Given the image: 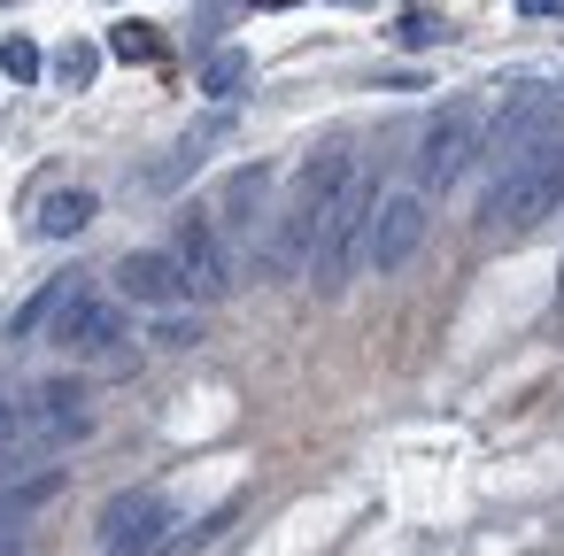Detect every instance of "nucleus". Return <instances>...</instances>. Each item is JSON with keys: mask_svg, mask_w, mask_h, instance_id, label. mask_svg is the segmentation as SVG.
Here are the masks:
<instances>
[{"mask_svg": "<svg viewBox=\"0 0 564 556\" xmlns=\"http://www.w3.org/2000/svg\"><path fill=\"white\" fill-rule=\"evenodd\" d=\"M479 148H487V132H479V109H471V101L441 109V117L425 124V140H417V194H441V186H456V178L479 163Z\"/></svg>", "mask_w": 564, "mask_h": 556, "instance_id": "f03ea898", "label": "nucleus"}, {"mask_svg": "<svg viewBox=\"0 0 564 556\" xmlns=\"http://www.w3.org/2000/svg\"><path fill=\"white\" fill-rule=\"evenodd\" d=\"M94 209H101L94 186H47L40 209H32V232H40V240H78V232L94 225Z\"/></svg>", "mask_w": 564, "mask_h": 556, "instance_id": "6e6552de", "label": "nucleus"}, {"mask_svg": "<svg viewBox=\"0 0 564 556\" xmlns=\"http://www.w3.org/2000/svg\"><path fill=\"white\" fill-rule=\"evenodd\" d=\"M518 17H564V0H518Z\"/></svg>", "mask_w": 564, "mask_h": 556, "instance_id": "aec40b11", "label": "nucleus"}, {"mask_svg": "<svg viewBox=\"0 0 564 556\" xmlns=\"http://www.w3.org/2000/svg\"><path fill=\"white\" fill-rule=\"evenodd\" d=\"M425 194H379V217H371V248H364V263L387 279V271H402L417 248H425Z\"/></svg>", "mask_w": 564, "mask_h": 556, "instance_id": "39448f33", "label": "nucleus"}, {"mask_svg": "<svg viewBox=\"0 0 564 556\" xmlns=\"http://www.w3.org/2000/svg\"><path fill=\"white\" fill-rule=\"evenodd\" d=\"M333 9H371V0H333Z\"/></svg>", "mask_w": 564, "mask_h": 556, "instance_id": "4be33fe9", "label": "nucleus"}, {"mask_svg": "<svg viewBox=\"0 0 564 556\" xmlns=\"http://www.w3.org/2000/svg\"><path fill=\"white\" fill-rule=\"evenodd\" d=\"M101 55H109V47H94V40H70V47H63V55H55L47 70H55V78H63L70 94H86V86L101 78Z\"/></svg>", "mask_w": 564, "mask_h": 556, "instance_id": "2eb2a0df", "label": "nucleus"}, {"mask_svg": "<svg viewBox=\"0 0 564 556\" xmlns=\"http://www.w3.org/2000/svg\"><path fill=\"white\" fill-rule=\"evenodd\" d=\"M194 340H202V325H194V317H178V309L155 325V348H194Z\"/></svg>", "mask_w": 564, "mask_h": 556, "instance_id": "a211bd4d", "label": "nucleus"}, {"mask_svg": "<svg viewBox=\"0 0 564 556\" xmlns=\"http://www.w3.org/2000/svg\"><path fill=\"white\" fill-rule=\"evenodd\" d=\"M0 70H9L17 86H32V78H47V55H40L24 32H9V40H0Z\"/></svg>", "mask_w": 564, "mask_h": 556, "instance_id": "f3484780", "label": "nucleus"}, {"mask_svg": "<svg viewBox=\"0 0 564 556\" xmlns=\"http://www.w3.org/2000/svg\"><path fill=\"white\" fill-rule=\"evenodd\" d=\"M101 548L109 556H163L171 548V502L163 494H117L101 510Z\"/></svg>", "mask_w": 564, "mask_h": 556, "instance_id": "20e7f679", "label": "nucleus"}, {"mask_svg": "<svg viewBox=\"0 0 564 556\" xmlns=\"http://www.w3.org/2000/svg\"><path fill=\"white\" fill-rule=\"evenodd\" d=\"M70 294H78V279H40V286H32V302H17V309H9V340H32L40 325H55V309H63Z\"/></svg>", "mask_w": 564, "mask_h": 556, "instance_id": "f8f14e48", "label": "nucleus"}, {"mask_svg": "<svg viewBox=\"0 0 564 556\" xmlns=\"http://www.w3.org/2000/svg\"><path fill=\"white\" fill-rule=\"evenodd\" d=\"M117 294L124 302H140V309H178V294H186V271H178V255H155V248H132L124 263H117Z\"/></svg>", "mask_w": 564, "mask_h": 556, "instance_id": "0eeeda50", "label": "nucleus"}, {"mask_svg": "<svg viewBox=\"0 0 564 556\" xmlns=\"http://www.w3.org/2000/svg\"><path fill=\"white\" fill-rule=\"evenodd\" d=\"M310 255H317V209H302V201H294V209L279 217V232H271V255H263V271H271V279H294Z\"/></svg>", "mask_w": 564, "mask_h": 556, "instance_id": "9d476101", "label": "nucleus"}, {"mask_svg": "<svg viewBox=\"0 0 564 556\" xmlns=\"http://www.w3.org/2000/svg\"><path fill=\"white\" fill-rule=\"evenodd\" d=\"M109 55H117V63H163V32L132 17V24H117V32H109Z\"/></svg>", "mask_w": 564, "mask_h": 556, "instance_id": "dca6fc26", "label": "nucleus"}, {"mask_svg": "<svg viewBox=\"0 0 564 556\" xmlns=\"http://www.w3.org/2000/svg\"><path fill=\"white\" fill-rule=\"evenodd\" d=\"M263 201H271V171H263V163L232 171L225 194H217V232H256V225H263Z\"/></svg>", "mask_w": 564, "mask_h": 556, "instance_id": "1a4fd4ad", "label": "nucleus"}, {"mask_svg": "<svg viewBox=\"0 0 564 556\" xmlns=\"http://www.w3.org/2000/svg\"><path fill=\"white\" fill-rule=\"evenodd\" d=\"M271 9H286V0H271Z\"/></svg>", "mask_w": 564, "mask_h": 556, "instance_id": "5701e85b", "label": "nucleus"}, {"mask_svg": "<svg viewBox=\"0 0 564 556\" xmlns=\"http://www.w3.org/2000/svg\"><path fill=\"white\" fill-rule=\"evenodd\" d=\"M248 70H256L248 47H217V55L202 63V94H209V101H232V94L248 86Z\"/></svg>", "mask_w": 564, "mask_h": 556, "instance_id": "ddd939ff", "label": "nucleus"}, {"mask_svg": "<svg viewBox=\"0 0 564 556\" xmlns=\"http://www.w3.org/2000/svg\"><path fill=\"white\" fill-rule=\"evenodd\" d=\"M47 340H63L70 356H109V348L132 340V317H124V302H109V294H70V302L55 309V332H47Z\"/></svg>", "mask_w": 564, "mask_h": 556, "instance_id": "7ed1b4c3", "label": "nucleus"}, {"mask_svg": "<svg viewBox=\"0 0 564 556\" xmlns=\"http://www.w3.org/2000/svg\"><path fill=\"white\" fill-rule=\"evenodd\" d=\"M217 140H232V109H217V117L186 124V132H178V148H171V163H163V171H155L148 186H178V178H186V171H194V163H202V155L217 148Z\"/></svg>", "mask_w": 564, "mask_h": 556, "instance_id": "9b49d317", "label": "nucleus"}, {"mask_svg": "<svg viewBox=\"0 0 564 556\" xmlns=\"http://www.w3.org/2000/svg\"><path fill=\"white\" fill-rule=\"evenodd\" d=\"M371 217H379V178L356 171V178L340 186V201L317 217V255H310V279H317V286H348V271H356L364 248H371Z\"/></svg>", "mask_w": 564, "mask_h": 556, "instance_id": "f257e3e1", "label": "nucleus"}, {"mask_svg": "<svg viewBox=\"0 0 564 556\" xmlns=\"http://www.w3.org/2000/svg\"><path fill=\"white\" fill-rule=\"evenodd\" d=\"M178 271H186V286L202 294V302H217V294H232V263H225V232H217V217H178Z\"/></svg>", "mask_w": 564, "mask_h": 556, "instance_id": "423d86ee", "label": "nucleus"}, {"mask_svg": "<svg viewBox=\"0 0 564 556\" xmlns=\"http://www.w3.org/2000/svg\"><path fill=\"white\" fill-rule=\"evenodd\" d=\"M0 556H17V533H0Z\"/></svg>", "mask_w": 564, "mask_h": 556, "instance_id": "412c9836", "label": "nucleus"}, {"mask_svg": "<svg viewBox=\"0 0 564 556\" xmlns=\"http://www.w3.org/2000/svg\"><path fill=\"white\" fill-rule=\"evenodd\" d=\"M63 494V471H32V479H0V517H24V510H40V502H55Z\"/></svg>", "mask_w": 564, "mask_h": 556, "instance_id": "4468645a", "label": "nucleus"}, {"mask_svg": "<svg viewBox=\"0 0 564 556\" xmlns=\"http://www.w3.org/2000/svg\"><path fill=\"white\" fill-rule=\"evenodd\" d=\"M394 40H402V47H433V40H441V24H433V17H402V24H394Z\"/></svg>", "mask_w": 564, "mask_h": 556, "instance_id": "6ab92c4d", "label": "nucleus"}]
</instances>
